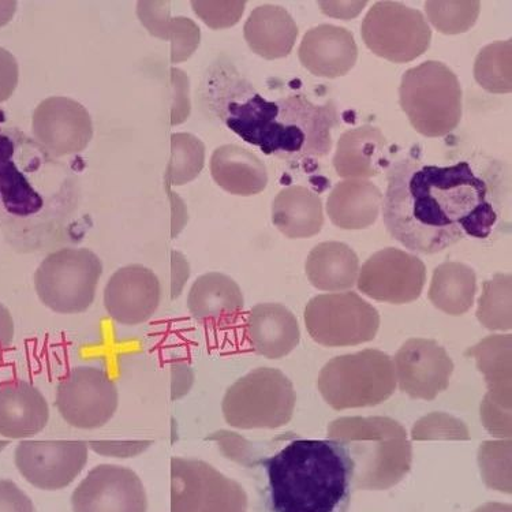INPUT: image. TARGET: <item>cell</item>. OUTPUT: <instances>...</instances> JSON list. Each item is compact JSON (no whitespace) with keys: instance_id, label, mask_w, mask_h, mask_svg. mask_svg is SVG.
Masks as SVG:
<instances>
[{"instance_id":"obj_27","label":"cell","mask_w":512,"mask_h":512,"mask_svg":"<svg viewBox=\"0 0 512 512\" xmlns=\"http://www.w3.org/2000/svg\"><path fill=\"white\" fill-rule=\"evenodd\" d=\"M244 37L254 54L274 61L291 54L297 41L298 26L283 7L259 6L245 22Z\"/></svg>"},{"instance_id":"obj_24","label":"cell","mask_w":512,"mask_h":512,"mask_svg":"<svg viewBox=\"0 0 512 512\" xmlns=\"http://www.w3.org/2000/svg\"><path fill=\"white\" fill-rule=\"evenodd\" d=\"M245 336L254 353L268 360H279L300 345L301 331L286 306L259 304L246 316Z\"/></svg>"},{"instance_id":"obj_22","label":"cell","mask_w":512,"mask_h":512,"mask_svg":"<svg viewBox=\"0 0 512 512\" xmlns=\"http://www.w3.org/2000/svg\"><path fill=\"white\" fill-rule=\"evenodd\" d=\"M50 421L46 396L29 381H0V436L26 439L39 435Z\"/></svg>"},{"instance_id":"obj_45","label":"cell","mask_w":512,"mask_h":512,"mask_svg":"<svg viewBox=\"0 0 512 512\" xmlns=\"http://www.w3.org/2000/svg\"><path fill=\"white\" fill-rule=\"evenodd\" d=\"M194 371L189 362L177 360L171 362V399L179 401L192 390Z\"/></svg>"},{"instance_id":"obj_47","label":"cell","mask_w":512,"mask_h":512,"mask_svg":"<svg viewBox=\"0 0 512 512\" xmlns=\"http://www.w3.org/2000/svg\"><path fill=\"white\" fill-rule=\"evenodd\" d=\"M368 5V2H320L319 6L321 11L327 16L335 18H349L357 17L362 9Z\"/></svg>"},{"instance_id":"obj_33","label":"cell","mask_w":512,"mask_h":512,"mask_svg":"<svg viewBox=\"0 0 512 512\" xmlns=\"http://www.w3.org/2000/svg\"><path fill=\"white\" fill-rule=\"evenodd\" d=\"M511 40L496 41L478 52L474 63V78L481 88L495 95L512 91Z\"/></svg>"},{"instance_id":"obj_30","label":"cell","mask_w":512,"mask_h":512,"mask_svg":"<svg viewBox=\"0 0 512 512\" xmlns=\"http://www.w3.org/2000/svg\"><path fill=\"white\" fill-rule=\"evenodd\" d=\"M137 17L149 32L158 39L171 41V62L188 61L197 51L201 31L196 22L188 17H173L170 2L144 0L137 3Z\"/></svg>"},{"instance_id":"obj_34","label":"cell","mask_w":512,"mask_h":512,"mask_svg":"<svg viewBox=\"0 0 512 512\" xmlns=\"http://www.w3.org/2000/svg\"><path fill=\"white\" fill-rule=\"evenodd\" d=\"M205 164L204 142L189 133L171 136V158L166 170L168 186H183L194 181Z\"/></svg>"},{"instance_id":"obj_32","label":"cell","mask_w":512,"mask_h":512,"mask_svg":"<svg viewBox=\"0 0 512 512\" xmlns=\"http://www.w3.org/2000/svg\"><path fill=\"white\" fill-rule=\"evenodd\" d=\"M476 293V272L465 264L448 261L433 272L428 297L447 315L462 316L472 308Z\"/></svg>"},{"instance_id":"obj_38","label":"cell","mask_w":512,"mask_h":512,"mask_svg":"<svg viewBox=\"0 0 512 512\" xmlns=\"http://www.w3.org/2000/svg\"><path fill=\"white\" fill-rule=\"evenodd\" d=\"M411 437L417 442L425 440H470L467 426L446 413H431L414 425Z\"/></svg>"},{"instance_id":"obj_26","label":"cell","mask_w":512,"mask_h":512,"mask_svg":"<svg viewBox=\"0 0 512 512\" xmlns=\"http://www.w3.org/2000/svg\"><path fill=\"white\" fill-rule=\"evenodd\" d=\"M383 194L368 179H346L332 189L327 201L328 218L342 230H364L380 215Z\"/></svg>"},{"instance_id":"obj_6","label":"cell","mask_w":512,"mask_h":512,"mask_svg":"<svg viewBox=\"0 0 512 512\" xmlns=\"http://www.w3.org/2000/svg\"><path fill=\"white\" fill-rule=\"evenodd\" d=\"M317 386L332 409L377 406L396 390L394 361L376 349L340 355L321 369Z\"/></svg>"},{"instance_id":"obj_3","label":"cell","mask_w":512,"mask_h":512,"mask_svg":"<svg viewBox=\"0 0 512 512\" xmlns=\"http://www.w3.org/2000/svg\"><path fill=\"white\" fill-rule=\"evenodd\" d=\"M272 512H346L353 466L335 440L294 439L263 462Z\"/></svg>"},{"instance_id":"obj_39","label":"cell","mask_w":512,"mask_h":512,"mask_svg":"<svg viewBox=\"0 0 512 512\" xmlns=\"http://www.w3.org/2000/svg\"><path fill=\"white\" fill-rule=\"evenodd\" d=\"M194 13L211 29H226L237 25L246 7V2H203L194 0L190 3Z\"/></svg>"},{"instance_id":"obj_37","label":"cell","mask_w":512,"mask_h":512,"mask_svg":"<svg viewBox=\"0 0 512 512\" xmlns=\"http://www.w3.org/2000/svg\"><path fill=\"white\" fill-rule=\"evenodd\" d=\"M478 463L489 488L511 493V440L482 443Z\"/></svg>"},{"instance_id":"obj_41","label":"cell","mask_w":512,"mask_h":512,"mask_svg":"<svg viewBox=\"0 0 512 512\" xmlns=\"http://www.w3.org/2000/svg\"><path fill=\"white\" fill-rule=\"evenodd\" d=\"M173 81L174 102L171 108V125L178 126L188 121L192 102H190L189 78L185 71L173 67L171 69Z\"/></svg>"},{"instance_id":"obj_8","label":"cell","mask_w":512,"mask_h":512,"mask_svg":"<svg viewBox=\"0 0 512 512\" xmlns=\"http://www.w3.org/2000/svg\"><path fill=\"white\" fill-rule=\"evenodd\" d=\"M103 263L85 248H63L48 254L36 269L37 297L59 315H80L95 302Z\"/></svg>"},{"instance_id":"obj_12","label":"cell","mask_w":512,"mask_h":512,"mask_svg":"<svg viewBox=\"0 0 512 512\" xmlns=\"http://www.w3.org/2000/svg\"><path fill=\"white\" fill-rule=\"evenodd\" d=\"M171 512H248L237 481L200 459H171Z\"/></svg>"},{"instance_id":"obj_9","label":"cell","mask_w":512,"mask_h":512,"mask_svg":"<svg viewBox=\"0 0 512 512\" xmlns=\"http://www.w3.org/2000/svg\"><path fill=\"white\" fill-rule=\"evenodd\" d=\"M272 125L267 156L282 159L324 158L331 152V132L339 126L335 103L316 106L301 95L283 97Z\"/></svg>"},{"instance_id":"obj_2","label":"cell","mask_w":512,"mask_h":512,"mask_svg":"<svg viewBox=\"0 0 512 512\" xmlns=\"http://www.w3.org/2000/svg\"><path fill=\"white\" fill-rule=\"evenodd\" d=\"M80 204L69 166L13 127H0V229L17 249L65 241Z\"/></svg>"},{"instance_id":"obj_23","label":"cell","mask_w":512,"mask_h":512,"mask_svg":"<svg viewBox=\"0 0 512 512\" xmlns=\"http://www.w3.org/2000/svg\"><path fill=\"white\" fill-rule=\"evenodd\" d=\"M302 66L317 77L346 76L358 59L353 33L335 25H319L305 33L298 50Z\"/></svg>"},{"instance_id":"obj_25","label":"cell","mask_w":512,"mask_h":512,"mask_svg":"<svg viewBox=\"0 0 512 512\" xmlns=\"http://www.w3.org/2000/svg\"><path fill=\"white\" fill-rule=\"evenodd\" d=\"M388 166L387 140L379 127L364 125L340 136L334 156L335 171L340 178H373Z\"/></svg>"},{"instance_id":"obj_51","label":"cell","mask_w":512,"mask_h":512,"mask_svg":"<svg viewBox=\"0 0 512 512\" xmlns=\"http://www.w3.org/2000/svg\"><path fill=\"white\" fill-rule=\"evenodd\" d=\"M473 512H512L510 504L503 503H487L484 506L478 507Z\"/></svg>"},{"instance_id":"obj_14","label":"cell","mask_w":512,"mask_h":512,"mask_svg":"<svg viewBox=\"0 0 512 512\" xmlns=\"http://www.w3.org/2000/svg\"><path fill=\"white\" fill-rule=\"evenodd\" d=\"M426 282V267L414 254L386 248L362 265L357 286L372 300L392 305L410 304L420 298Z\"/></svg>"},{"instance_id":"obj_21","label":"cell","mask_w":512,"mask_h":512,"mask_svg":"<svg viewBox=\"0 0 512 512\" xmlns=\"http://www.w3.org/2000/svg\"><path fill=\"white\" fill-rule=\"evenodd\" d=\"M244 306L241 287L230 276L220 272L201 275L188 295L190 316L213 330H226L237 324Z\"/></svg>"},{"instance_id":"obj_40","label":"cell","mask_w":512,"mask_h":512,"mask_svg":"<svg viewBox=\"0 0 512 512\" xmlns=\"http://www.w3.org/2000/svg\"><path fill=\"white\" fill-rule=\"evenodd\" d=\"M208 440L218 443L220 452H222L224 457L238 463V465L253 467L259 463L256 454H254L252 444L245 437L238 435V433L219 431L209 435Z\"/></svg>"},{"instance_id":"obj_48","label":"cell","mask_w":512,"mask_h":512,"mask_svg":"<svg viewBox=\"0 0 512 512\" xmlns=\"http://www.w3.org/2000/svg\"><path fill=\"white\" fill-rule=\"evenodd\" d=\"M168 198H170L171 205H173V223H171V237L175 238L181 231L183 227L188 223V209H186L185 203L181 197L178 196L177 193H174L173 190H170L167 186Z\"/></svg>"},{"instance_id":"obj_15","label":"cell","mask_w":512,"mask_h":512,"mask_svg":"<svg viewBox=\"0 0 512 512\" xmlns=\"http://www.w3.org/2000/svg\"><path fill=\"white\" fill-rule=\"evenodd\" d=\"M88 458V443L82 440H24L14 451L18 472L41 491L69 487L87 466Z\"/></svg>"},{"instance_id":"obj_19","label":"cell","mask_w":512,"mask_h":512,"mask_svg":"<svg viewBox=\"0 0 512 512\" xmlns=\"http://www.w3.org/2000/svg\"><path fill=\"white\" fill-rule=\"evenodd\" d=\"M396 386L413 399L433 401L450 386L454 362L446 349L431 339H410L394 361Z\"/></svg>"},{"instance_id":"obj_31","label":"cell","mask_w":512,"mask_h":512,"mask_svg":"<svg viewBox=\"0 0 512 512\" xmlns=\"http://www.w3.org/2000/svg\"><path fill=\"white\" fill-rule=\"evenodd\" d=\"M310 284L321 291L353 289L360 275V260L342 242H323L309 253L305 265Z\"/></svg>"},{"instance_id":"obj_4","label":"cell","mask_w":512,"mask_h":512,"mask_svg":"<svg viewBox=\"0 0 512 512\" xmlns=\"http://www.w3.org/2000/svg\"><path fill=\"white\" fill-rule=\"evenodd\" d=\"M328 439L349 457L355 489L386 491L410 472L413 448L406 429L392 418H339L328 426Z\"/></svg>"},{"instance_id":"obj_49","label":"cell","mask_w":512,"mask_h":512,"mask_svg":"<svg viewBox=\"0 0 512 512\" xmlns=\"http://www.w3.org/2000/svg\"><path fill=\"white\" fill-rule=\"evenodd\" d=\"M14 320L10 310L5 305L0 304V355L6 353L13 345L14 340Z\"/></svg>"},{"instance_id":"obj_7","label":"cell","mask_w":512,"mask_h":512,"mask_svg":"<svg viewBox=\"0 0 512 512\" xmlns=\"http://www.w3.org/2000/svg\"><path fill=\"white\" fill-rule=\"evenodd\" d=\"M297 395L289 377L257 368L235 381L222 402L224 421L237 429H276L293 418Z\"/></svg>"},{"instance_id":"obj_36","label":"cell","mask_w":512,"mask_h":512,"mask_svg":"<svg viewBox=\"0 0 512 512\" xmlns=\"http://www.w3.org/2000/svg\"><path fill=\"white\" fill-rule=\"evenodd\" d=\"M429 22L443 35H459L472 29L480 16L481 5L472 2H444L431 0L425 3Z\"/></svg>"},{"instance_id":"obj_44","label":"cell","mask_w":512,"mask_h":512,"mask_svg":"<svg viewBox=\"0 0 512 512\" xmlns=\"http://www.w3.org/2000/svg\"><path fill=\"white\" fill-rule=\"evenodd\" d=\"M20 67L10 51L0 47V103H5L16 91Z\"/></svg>"},{"instance_id":"obj_28","label":"cell","mask_w":512,"mask_h":512,"mask_svg":"<svg viewBox=\"0 0 512 512\" xmlns=\"http://www.w3.org/2000/svg\"><path fill=\"white\" fill-rule=\"evenodd\" d=\"M209 168L216 185L234 196H256L268 185L265 164L239 145H222L215 149Z\"/></svg>"},{"instance_id":"obj_50","label":"cell","mask_w":512,"mask_h":512,"mask_svg":"<svg viewBox=\"0 0 512 512\" xmlns=\"http://www.w3.org/2000/svg\"><path fill=\"white\" fill-rule=\"evenodd\" d=\"M17 11V2L14 0H0V26H5L13 20Z\"/></svg>"},{"instance_id":"obj_46","label":"cell","mask_w":512,"mask_h":512,"mask_svg":"<svg viewBox=\"0 0 512 512\" xmlns=\"http://www.w3.org/2000/svg\"><path fill=\"white\" fill-rule=\"evenodd\" d=\"M190 276V267L188 260L185 256L179 252H173V259H171V278H173V284H171V290H173V298L177 300L181 295L183 287L188 282Z\"/></svg>"},{"instance_id":"obj_43","label":"cell","mask_w":512,"mask_h":512,"mask_svg":"<svg viewBox=\"0 0 512 512\" xmlns=\"http://www.w3.org/2000/svg\"><path fill=\"white\" fill-rule=\"evenodd\" d=\"M0 512H36L32 500L11 480H0Z\"/></svg>"},{"instance_id":"obj_10","label":"cell","mask_w":512,"mask_h":512,"mask_svg":"<svg viewBox=\"0 0 512 512\" xmlns=\"http://www.w3.org/2000/svg\"><path fill=\"white\" fill-rule=\"evenodd\" d=\"M306 330L328 347L358 346L375 339L379 312L353 291L317 295L305 308Z\"/></svg>"},{"instance_id":"obj_29","label":"cell","mask_w":512,"mask_h":512,"mask_svg":"<svg viewBox=\"0 0 512 512\" xmlns=\"http://www.w3.org/2000/svg\"><path fill=\"white\" fill-rule=\"evenodd\" d=\"M272 222L284 237H315L324 226L321 198L305 186L280 190L272 205Z\"/></svg>"},{"instance_id":"obj_5","label":"cell","mask_w":512,"mask_h":512,"mask_svg":"<svg viewBox=\"0 0 512 512\" xmlns=\"http://www.w3.org/2000/svg\"><path fill=\"white\" fill-rule=\"evenodd\" d=\"M399 102L411 126L425 137H444L462 118V88L443 62L428 61L403 74Z\"/></svg>"},{"instance_id":"obj_18","label":"cell","mask_w":512,"mask_h":512,"mask_svg":"<svg viewBox=\"0 0 512 512\" xmlns=\"http://www.w3.org/2000/svg\"><path fill=\"white\" fill-rule=\"evenodd\" d=\"M73 512H147L148 497L136 472L125 466L93 467L71 496Z\"/></svg>"},{"instance_id":"obj_11","label":"cell","mask_w":512,"mask_h":512,"mask_svg":"<svg viewBox=\"0 0 512 512\" xmlns=\"http://www.w3.org/2000/svg\"><path fill=\"white\" fill-rule=\"evenodd\" d=\"M365 46L387 61L407 63L428 51L432 29L421 11L399 2H377L362 22Z\"/></svg>"},{"instance_id":"obj_17","label":"cell","mask_w":512,"mask_h":512,"mask_svg":"<svg viewBox=\"0 0 512 512\" xmlns=\"http://www.w3.org/2000/svg\"><path fill=\"white\" fill-rule=\"evenodd\" d=\"M33 136L52 158L77 155L93 138V122L87 108L65 96L43 100L33 112Z\"/></svg>"},{"instance_id":"obj_20","label":"cell","mask_w":512,"mask_h":512,"mask_svg":"<svg viewBox=\"0 0 512 512\" xmlns=\"http://www.w3.org/2000/svg\"><path fill=\"white\" fill-rule=\"evenodd\" d=\"M104 308L112 321L127 327L147 323L162 302V284L152 269L132 264L119 268L104 290Z\"/></svg>"},{"instance_id":"obj_13","label":"cell","mask_w":512,"mask_h":512,"mask_svg":"<svg viewBox=\"0 0 512 512\" xmlns=\"http://www.w3.org/2000/svg\"><path fill=\"white\" fill-rule=\"evenodd\" d=\"M55 406L73 428L84 431L103 428L118 410L117 383L102 368L76 366L59 380Z\"/></svg>"},{"instance_id":"obj_16","label":"cell","mask_w":512,"mask_h":512,"mask_svg":"<svg viewBox=\"0 0 512 512\" xmlns=\"http://www.w3.org/2000/svg\"><path fill=\"white\" fill-rule=\"evenodd\" d=\"M511 335H492L466 351L476 358L477 368L484 373L488 394L481 405L485 429L496 437L510 439L511 425Z\"/></svg>"},{"instance_id":"obj_52","label":"cell","mask_w":512,"mask_h":512,"mask_svg":"<svg viewBox=\"0 0 512 512\" xmlns=\"http://www.w3.org/2000/svg\"><path fill=\"white\" fill-rule=\"evenodd\" d=\"M10 442H0V451L5 450L7 446H9Z\"/></svg>"},{"instance_id":"obj_42","label":"cell","mask_w":512,"mask_h":512,"mask_svg":"<svg viewBox=\"0 0 512 512\" xmlns=\"http://www.w3.org/2000/svg\"><path fill=\"white\" fill-rule=\"evenodd\" d=\"M152 446L149 440L140 442H89V450L110 458H134Z\"/></svg>"},{"instance_id":"obj_35","label":"cell","mask_w":512,"mask_h":512,"mask_svg":"<svg viewBox=\"0 0 512 512\" xmlns=\"http://www.w3.org/2000/svg\"><path fill=\"white\" fill-rule=\"evenodd\" d=\"M477 319L488 330H511V275L496 274L484 283Z\"/></svg>"},{"instance_id":"obj_1","label":"cell","mask_w":512,"mask_h":512,"mask_svg":"<svg viewBox=\"0 0 512 512\" xmlns=\"http://www.w3.org/2000/svg\"><path fill=\"white\" fill-rule=\"evenodd\" d=\"M383 218L406 249L436 254L470 237L485 239L497 223L488 183L467 162L439 167L403 158L390 163Z\"/></svg>"}]
</instances>
